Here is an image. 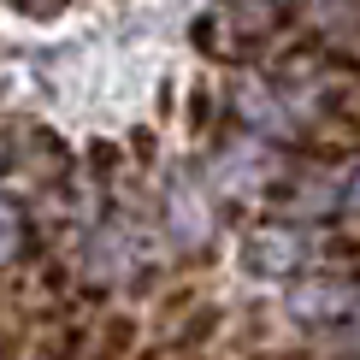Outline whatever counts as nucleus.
Wrapping results in <instances>:
<instances>
[{"label":"nucleus","mask_w":360,"mask_h":360,"mask_svg":"<svg viewBox=\"0 0 360 360\" xmlns=\"http://www.w3.org/2000/svg\"><path fill=\"white\" fill-rule=\"evenodd\" d=\"M302 236L295 231H278V224H266V231H254L248 236V248H243V260H248V272H260V278H290L295 266H302Z\"/></svg>","instance_id":"obj_1"},{"label":"nucleus","mask_w":360,"mask_h":360,"mask_svg":"<svg viewBox=\"0 0 360 360\" xmlns=\"http://www.w3.org/2000/svg\"><path fill=\"white\" fill-rule=\"evenodd\" d=\"M290 12H295V0H236L231 18H236V30H243V36H272Z\"/></svg>","instance_id":"obj_2"},{"label":"nucleus","mask_w":360,"mask_h":360,"mask_svg":"<svg viewBox=\"0 0 360 360\" xmlns=\"http://www.w3.org/2000/svg\"><path fill=\"white\" fill-rule=\"evenodd\" d=\"M172 224H177V236H184V243H201V231H207V207L189 201V189H172Z\"/></svg>","instance_id":"obj_3"},{"label":"nucleus","mask_w":360,"mask_h":360,"mask_svg":"<svg viewBox=\"0 0 360 360\" xmlns=\"http://www.w3.org/2000/svg\"><path fill=\"white\" fill-rule=\"evenodd\" d=\"M266 166H272V160H266L260 154V148H236V154H224V166H219V177H224V184H231V189H243V177H260Z\"/></svg>","instance_id":"obj_4"},{"label":"nucleus","mask_w":360,"mask_h":360,"mask_svg":"<svg viewBox=\"0 0 360 360\" xmlns=\"http://www.w3.org/2000/svg\"><path fill=\"white\" fill-rule=\"evenodd\" d=\"M18 243H24V224H18V213H12L6 201H0V266L18 254Z\"/></svg>","instance_id":"obj_5"},{"label":"nucleus","mask_w":360,"mask_h":360,"mask_svg":"<svg viewBox=\"0 0 360 360\" xmlns=\"http://www.w3.org/2000/svg\"><path fill=\"white\" fill-rule=\"evenodd\" d=\"M184 325H189V331L172 337V349H195V342H207V331L219 325V313H195V319H184Z\"/></svg>","instance_id":"obj_6"},{"label":"nucleus","mask_w":360,"mask_h":360,"mask_svg":"<svg viewBox=\"0 0 360 360\" xmlns=\"http://www.w3.org/2000/svg\"><path fill=\"white\" fill-rule=\"evenodd\" d=\"M12 6H18L24 18H59V12H65V0H12Z\"/></svg>","instance_id":"obj_7"},{"label":"nucleus","mask_w":360,"mask_h":360,"mask_svg":"<svg viewBox=\"0 0 360 360\" xmlns=\"http://www.w3.org/2000/svg\"><path fill=\"white\" fill-rule=\"evenodd\" d=\"M342 207H349V213H360V166L349 172V184H342V195H337Z\"/></svg>","instance_id":"obj_8"},{"label":"nucleus","mask_w":360,"mask_h":360,"mask_svg":"<svg viewBox=\"0 0 360 360\" xmlns=\"http://www.w3.org/2000/svg\"><path fill=\"white\" fill-rule=\"evenodd\" d=\"M107 349H130V319H112V337H107Z\"/></svg>","instance_id":"obj_9"}]
</instances>
